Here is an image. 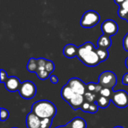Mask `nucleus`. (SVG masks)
Returning <instances> with one entry per match:
<instances>
[{
  "instance_id": "obj_17",
  "label": "nucleus",
  "mask_w": 128,
  "mask_h": 128,
  "mask_svg": "<svg viewBox=\"0 0 128 128\" xmlns=\"http://www.w3.org/2000/svg\"><path fill=\"white\" fill-rule=\"evenodd\" d=\"M96 52H97V54H98V56L100 58V61L101 62L106 61L109 57L110 53H109V51L107 49L98 47V48H96Z\"/></svg>"
},
{
  "instance_id": "obj_4",
  "label": "nucleus",
  "mask_w": 128,
  "mask_h": 128,
  "mask_svg": "<svg viewBox=\"0 0 128 128\" xmlns=\"http://www.w3.org/2000/svg\"><path fill=\"white\" fill-rule=\"evenodd\" d=\"M18 92L21 98L26 100H30L35 96L37 93V87L33 82L30 80H26L21 83Z\"/></svg>"
},
{
  "instance_id": "obj_25",
  "label": "nucleus",
  "mask_w": 128,
  "mask_h": 128,
  "mask_svg": "<svg viewBox=\"0 0 128 128\" xmlns=\"http://www.w3.org/2000/svg\"><path fill=\"white\" fill-rule=\"evenodd\" d=\"M0 110H1V111H0V112H1L0 119H1L2 122H4V121H6V120L8 118V117H9V112H8V110L4 109V108H3V107H2Z\"/></svg>"
},
{
  "instance_id": "obj_23",
  "label": "nucleus",
  "mask_w": 128,
  "mask_h": 128,
  "mask_svg": "<svg viewBox=\"0 0 128 128\" xmlns=\"http://www.w3.org/2000/svg\"><path fill=\"white\" fill-rule=\"evenodd\" d=\"M112 88L103 87L102 89L100 90V92L99 94H100V96H104V97L110 98V97H111V95H112Z\"/></svg>"
},
{
  "instance_id": "obj_38",
  "label": "nucleus",
  "mask_w": 128,
  "mask_h": 128,
  "mask_svg": "<svg viewBox=\"0 0 128 128\" xmlns=\"http://www.w3.org/2000/svg\"><path fill=\"white\" fill-rule=\"evenodd\" d=\"M124 128L123 127H122V126H116V127H115V128Z\"/></svg>"
},
{
  "instance_id": "obj_30",
  "label": "nucleus",
  "mask_w": 128,
  "mask_h": 128,
  "mask_svg": "<svg viewBox=\"0 0 128 128\" xmlns=\"http://www.w3.org/2000/svg\"><path fill=\"white\" fill-rule=\"evenodd\" d=\"M8 78V74L6 73V71H4L3 69L1 70V82L2 83H4V82L7 80V79Z\"/></svg>"
},
{
  "instance_id": "obj_6",
  "label": "nucleus",
  "mask_w": 128,
  "mask_h": 128,
  "mask_svg": "<svg viewBox=\"0 0 128 128\" xmlns=\"http://www.w3.org/2000/svg\"><path fill=\"white\" fill-rule=\"evenodd\" d=\"M110 99L118 108H125L128 106V93L124 90L112 92Z\"/></svg>"
},
{
  "instance_id": "obj_9",
  "label": "nucleus",
  "mask_w": 128,
  "mask_h": 128,
  "mask_svg": "<svg viewBox=\"0 0 128 128\" xmlns=\"http://www.w3.org/2000/svg\"><path fill=\"white\" fill-rule=\"evenodd\" d=\"M21 83L20 80L16 76H10L7 79V80L4 82V86L5 88L10 92H15L16 91H19Z\"/></svg>"
},
{
  "instance_id": "obj_39",
  "label": "nucleus",
  "mask_w": 128,
  "mask_h": 128,
  "mask_svg": "<svg viewBox=\"0 0 128 128\" xmlns=\"http://www.w3.org/2000/svg\"><path fill=\"white\" fill-rule=\"evenodd\" d=\"M127 21H128V19H127Z\"/></svg>"
},
{
  "instance_id": "obj_40",
  "label": "nucleus",
  "mask_w": 128,
  "mask_h": 128,
  "mask_svg": "<svg viewBox=\"0 0 128 128\" xmlns=\"http://www.w3.org/2000/svg\"></svg>"
},
{
  "instance_id": "obj_18",
  "label": "nucleus",
  "mask_w": 128,
  "mask_h": 128,
  "mask_svg": "<svg viewBox=\"0 0 128 128\" xmlns=\"http://www.w3.org/2000/svg\"><path fill=\"white\" fill-rule=\"evenodd\" d=\"M27 70L32 73H36L38 70V62L34 58H30L27 63Z\"/></svg>"
},
{
  "instance_id": "obj_10",
  "label": "nucleus",
  "mask_w": 128,
  "mask_h": 128,
  "mask_svg": "<svg viewBox=\"0 0 128 128\" xmlns=\"http://www.w3.org/2000/svg\"><path fill=\"white\" fill-rule=\"evenodd\" d=\"M41 118H39L34 112H30L26 116V126L27 128H38L40 127Z\"/></svg>"
},
{
  "instance_id": "obj_19",
  "label": "nucleus",
  "mask_w": 128,
  "mask_h": 128,
  "mask_svg": "<svg viewBox=\"0 0 128 128\" xmlns=\"http://www.w3.org/2000/svg\"><path fill=\"white\" fill-rule=\"evenodd\" d=\"M98 94L94 92H86V94H84V98L85 100L89 103H94L97 100L98 98Z\"/></svg>"
},
{
  "instance_id": "obj_2",
  "label": "nucleus",
  "mask_w": 128,
  "mask_h": 128,
  "mask_svg": "<svg viewBox=\"0 0 128 128\" xmlns=\"http://www.w3.org/2000/svg\"><path fill=\"white\" fill-rule=\"evenodd\" d=\"M32 112L40 118H53L57 113V109L55 104L51 101L41 100L32 104Z\"/></svg>"
},
{
  "instance_id": "obj_3",
  "label": "nucleus",
  "mask_w": 128,
  "mask_h": 128,
  "mask_svg": "<svg viewBox=\"0 0 128 128\" xmlns=\"http://www.w3.org/2000/svg\"><path fill=\"white\" fill-rule=\"evenodd\" d=\"M100 14L93 10L86 11L80 20V25L83 28H92L95 26L100 21Z\"/></svg>"
},
{
  "instance_id": "obj_35",
  "label": "nucleus",
  "mask_w": 128,
  "mask_h": 128,
  "mask_svg": "<svg viewBox=\"0 0 128 128\" xmlns=\"http://www.w3.org/2000/svg\"><path fill=\"white\" fill-rule=\"evenodd\" d=\"M114 2H116V4H118V5L121 6V5H122V4L124 2V0H114Z\"/></svg>"
},
{
  "instance_id": "obj_41",
  "label": "nucleus",
  "mask_w": 128,
  "mask_h": 128,
  "mask_svg": "<svg viewBox=\"0 0 128 128\" xmlns=\"http://www.w3.org/2000/svg\"></svg>"
},
{
  "instance_id": "obj_22",
  "label": "nucleus",
  "mask_w": 128,
  "mask_h": 128,
  "mask_svg": "<svg viewBox=\"0 0 128 128\" xmlns=\"http://www.w3.org/2000/svg\"><path fill=\"white\" fill-rule=\"evenodd\" d=\"M46 61H47V59H46L44 58H37V62H38V70H37V71L45 70V65L46 63Z\"/></svg>"
},
{
  "instance_id": "obj_20",
  "label": "nucleus",
  "mask_w": 128,
  "mask_h": 128,
  "mask_svg": "<svg viewBox=\"0 0 128 128\" xmlns=\"http://www.w3.org/2000/svg\"><path fill=\"white\" fill-rule=\"evenodd\" d=\"M36 74H37L38 77L41 80H45L47 78H50V74L48 71H46V70H38L36 72Z\"/></svg>"
},
{
  "instance_id": "obj_14",
  "label": "nucleus",
  "mask_w": 128,
  "mask_h": 128,
  "mask_svg": "<svg viewBox=\"0 0 128 128\" xmlns=\"http://www.w3.org/2000/svg\"><path fill=\"white\" fill-rule=\"evenodd\" d=\"M112 45V40L111 37L109 35H106L105 34H103L98 40V46L100 48L104 49H109Z\"/></svg>"
},
{
  "instance_id": "obj_24",
  "label": "nucleus",
  "mask_w": 128,
  "mask_h": 128,
  "mask_svg": "<svg viewBox=\"0 0 128 128\" xmlns=\"http://www.w3.org/2000/svg\"><path fill=\"white\" fill-rule=\"evenodd\" d=\"M97 86H98V83H94V82L87 83L86 84V92H94V93H96L97 94V92H96V91H97Z\"/></svg>"
},
{
  "instance_id": "obj_31",
  "label": "nucleus",
  "mask_w": 128,
  "mask_h": 128,
  "mask_svg": "<svg viewBox=\"0 0 128 128\" xmlns=\"http://www.w3.org/2000/svg\"><path fill=\"white\" fill-rule=\"evenodd\" d=\"M123 47L124 50L128 52V32L125 34V36L123 38Z\"/></svg>"
},
{
  "instance_id": "obj_5",
  "label": "nucleus",
  "mask_w": 128,
  "mask_h": 128,
  "mask_svg": "<svg viewBox=\"0 0 128 128\" xmlns=\"http://www.w3.org/2000/svg\"><path fill=\"white\" fill-rule=\"evenodd\" d=\"M98 83L100 84L103 87L112 88L117 84V76L116 74L112 71H104L99 76Z\"/></svg>"
},
{
  "instance_id": "obj_15",
  "label": "nucleus",
  "mask_w": 128,
  "mask_h": 128,
  "mask_svg": "<svg viewBox=\"0 0 128 128\" xmlns=\"http://www.w3.org/2000/svg\"><path fill=\"white\" fill-rule=\"evenodd\" d=\"M76 93L73 91V89L68 85H64L62 90H61V96L62 98L64 99V100L67 101L68 103L69 102V100L73 98V96Z\"/></svg>"
},
{
  "instance_id": "obj_26",
  "label": "nucleus",
  "mask_w": 128,
  "mask_h": 128,
  "mask_svg": "<svg viewBox=\"0 0 128 128\" xmlns=\"http://www.w3.org/2000/svg\"><path fill=\"white\" fill-rule=\"evenodd\" d=\"M118 15L124 20H127L128 18V11L127 10L124 9L123 8L119 6L118 10Z\"/></svg>"
},
{
  "instance_id": "obj_8",
  "label": "nucleus",
  "mask_w": 128,
  "mask_h": 128,
  "mask_svg": "<svg viewBox=\"0 0 128 128\" xmlns=\"http://www.w3.org/2000/svg\"><path fill=\"white\" fill-rule=\"evenodd\" d=\"M67 84L76 94L84 95L86 92V84H85L84 82H82L80 79L77 77L70 78Z\"/></svg>"
},
{
  "instance_id": "obj_11",
  "label": "nucleus",
  "mask_w": 128,
  "mask_h": 128,
  "mask_svg": "<svg viewBox=\"0 0 128 128\" xmlns=\"http://www.w3.org/2000/svg\"><path fill=\"white\" fill-rule=\"evenodd\" d=\"M85 101L86 100L84 98V95L76 93L73 96V98L69 100L68 104L74 110H76L81 109V106Z\"/></svg>"
},
{
  "instance_id": "obj_16",
  "label": "nucleus",
  "mask_w": 128,
  "mask_h": 128,
  "mask_svg": "<svg viewBox=\"0 0 128 128\" xmlns=\"http://www.w3.org/2000/svg\"><path fill=\"white\" fill-rule=\"evenodd\" d=\"M110 102H111V99L110 98H106V97L100 96V95L98 97V98L96 100L98 106L102 109H105V108L108 107L110 106Z\"/></svg>"
},
{
  "instance_id": "obj_29",
  "label": "nucleus",
  "mask_w": 128,
  "mask_h": 128,
  "mask_svg": "<svg viewBox=\"0 0 128 128\" xmlns=\"http://www.w3.org/2000/svg\"><path fill=\"white\" fill-rule=\"evenodd\" d=\"M90 104L89 102H87V101H85L83 103V104L81 106V110L82 112H88V110H89V107H90Z\"/></svg>"
},
{
  "instance_id": "obj_28",
  "label": "nucleus",
  "mask_w": 128,
  "mask_h": 128,
  "mask_svg": "<svg viewBox=\"0 0 128 128\" xmlns=\"http://www.w3.org/2000/svg\"><path fill=\"white\" fill-rule=\"evenodd\" d=\"M98 106L95 102L94 103H91L90 104V107H89V110H88V112L89 113H92V114H94V113H96L98 110Z\"/></svg>"
},
{
  "instance_id": "obj_34",
  "label": "nucleus",
  "mask_w": 128,
  "mask_h": 128,
  "mask_svg": "<svg viewBox=\"0 0 128 128\" xmlns=\"http://www.w3.org/2000/svg\"><path fill=\"white\" fill-rule=\"evenodd\" d=\"M120 7L123 8L124 9L127 10L128 11V0H124V2L122 4V5Z\"/></svg>"
},
{
  "instance_id": "obj_36",
  "label": "nucleus",
  "mask_w": 128,
  "mask_h": 128,
  "mask_svg": "<svg viewBox=\"0 0 128 128\" xmlns=\"http://www.w3.org/2000/svg\"><path fill=\"white\" fill-rule=\"evenodd\" d=\"M68 128V126L67 125H62V126H58V127H56V128Z\"/></svg>"
},
{
  "instance_id": "obj_13",
  "label": "nucleus",
  "mask_w": 128,
  "mask_h": 128,
  "mask_svg": "<svg viewBox=\"0 0 128 128\" xmlns=\"http://www.w3.org/2000/svg\"><path fill=\"white\" fill-rule=\"evenodd\" d=\"M68 128H86L87 123L81 117H75L71 121H70L67 124Z\"/></svg>"
},
{
  "instance_id": "obj_27",
  "label": "nucleus",
  "mask_w": 128,
  "mask_h": 128,
  "mask_svg": "<svg viewBox=\"0 0 128 128\" xmlns=\"http://www.w3.org/2000/svg\"><path fill=\"white\" fill-rule=\"evenodd\" d=\"M45 70L48 71L50 74H51L55 70V64L51 60H47L46 65H45Z\"/></svg>"
},
{
  "instance_id": "obj_32",
  "label": "nucleus",
  "mask_w": 128,
  "mask_h": 128,
  "mask_svg": "<svg viewBox=\"0 0 128 128\" xmlns=\"http://www.w3.org/2000/svg\"><path fill=\"white\" fill-rule=\"evenodd\" d=\"M50 80L51 82L53 83V84H56V83H58V78L56 75H50Z\"/></svg>"
},
{
  "instance_id": "obj_12",
  "label": "nucleus",
  "mask_w": 128,
  "mask_h": 128,
  "mask_svg": "<svg viewBox=\"0 0 128 128\" xmlns=\"http://www.w3.org/2000/svg\"><path fill=\"white\" fill-rule=\"evenodd\" d=\"M77 52H78V47L76 45L72 44H67L66 46H64V50H63L64 56L69 58L76 57Z\"/></svg>"
},
{
  "instance_id": "obj_21",
  "label": "nucleus",
  "mask_w": 128,
  "mask_h": 128,
  "mask_svg": "<svg viewBox=\"0 0 128 128\" xmlns=\"http://www.w3.org/2000/svg\"><path fill=\"white\" fill-rule=\"evenodd\" d=\"M52 118H41L40 121V128H50L52 125Z\"/></svg>"
},
{
  "instance_id": "obj_7",
  "label": "nucleus",
  "mask_w": 128,
  "mask_h": 128,
  "mask_svg": "<svg viewBox=\"0 0 128 128\" xmlns=\"http://www.w3.org/2000/svg\"><path fill=\"white\" fill-rule=\"evenodd\" d=\"M101 31L104 34L111 37L116 34L118 31V26L113 20H106L101 24Z\"/></svg>"
},
{
  "instance_id": "obj_1",
  "label": "nucleus",
  "mask_w": 128,
  "mask_h": 128,
  "mask_svg": "<svg viewBox=\"0 0 128 128\" xmlns=\"http://www.w3.org/2000/svg\"><path fill=\"white\" fill-rule=\"evenodd\" d=\"M76 57L88 67H95L101 62L94 45L90 41H87L78 47Z\"/></svg>"
},
{
  "instance_id": "obj_37",
  "label": "nucleus",
  "mask_w": 128,
  "mask_h": 128,
  "mask_svg": "<svg viewBox=\"0 0 128 128\" xmlns=\"http://www.w3.org/2000/svg\"><path fill=\"white\" fill-rule=\"evenodd\" d=\"M125 65H126L127 68L128 69V57L126 58V60H125Z\"/></svg>"
},
{
  "instance_id": "obj_33",
  "label": "nucleus",
  "mask_w": 128,
  "mask_h": 128,
  "mask_svg": "<svg viewBox=\"0 0 128 128\" xmlns=\"http://www.w3.org/2000/svg\"><path fill=\"white\" fill-rule=\"evenodd\" d=\"M122 83L124 86H128V73H126L124 74L122 77Z\"/></svg>"
}]
</instances>
